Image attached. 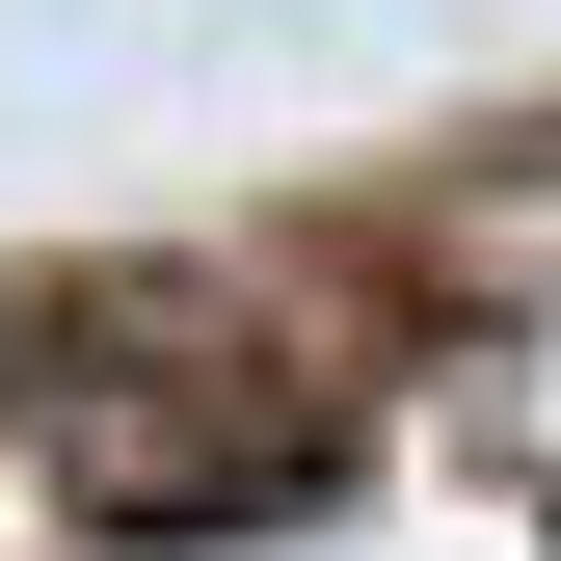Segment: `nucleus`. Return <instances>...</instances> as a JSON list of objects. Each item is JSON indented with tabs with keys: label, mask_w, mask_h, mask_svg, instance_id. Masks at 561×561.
Returning <instances> with one entry per match:
<instances>
[{
	"label": "nucleus",
	"mask_w": 561,
	"mask_h": 561,
	"mask_svg": "<svg viewBox=\"0 0 561 561\" xmlns=\"http://www.w3.org/2000/svg\"><path fill=\"white\" fill-rule=\"evenodd\" d=\"M54 481H81L107 535H241V508H295V481H321V428L241 375V347H215L187 401H134V375H54Z\"/></svg>",
	"instance_id": "1"
}]
</instances>
